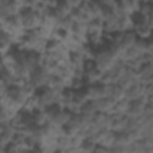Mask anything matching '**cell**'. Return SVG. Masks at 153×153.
I'll return each mask as SVG.
<instances>
[{
  "instance_id": "1",
  "label": "cell",
  "mask_w": 153,
  "mask_h": 153,
  "mask_svg": "<svg viewBox=\"0 0 153 153\" xmlns=\"http://www.w3.org/2000/svg\"><path fill=\"white\" fill-rule=\"evenodd\" d=\"M92 61L96 65V67L102 73H104V72L109 71L115 65V62L117 61V59L108 50V48L104 44L103 47H99V48L94 49V54H93Z\"/></svg>"
},
{
  "instance_id": "2",
  "label": "cell",
  "mask_w": 153,
  "mask_h": 153,
  "mask_svg": "<svg viewBox=\"0 0 153 153\" xmlns=\"http://www.w3.org/2000/svg\"><path fill=\"white\" fill-rule=\"evenodd\" d=\"M60 92L61 91H55L48 86L37 90L36 97L38 102V109H47L54 104H57Z\"/></svg>"
},
{
  "instance_id": "3",
  "label": "cell",
  "mask_w": 153,
  "mask_h": 153,
  "mask_svg": "<svg viewBox=\"0 0 153 153\" xmlns=\"http://www.w3.org/2000/svg\"><path fill=\"white\" fill-rule=\"evenodd\" d=\"M20 18L23 23V27L25 31H32L41 26L42 18L41 14L32 10V8H25L20 12Z\"/></svg>"
},
{
  "instance_id": "4",
  "label": "cell",
  "mask_w": 153,
  "mask_h": 153,
  "mask_svg": "<svg viewBox=\"0 0 153 153\" xmlns=\"http://www.w3.org/2000/svg\"><path fill=\"white\" fill-rule=\"evenodd\" d=\"M50 75L51 74L47 69H44L43 67H37L36 69H33L31 72L30 78H29V82L37 91V90H39L42 87L48 86V81H49Z\"/></svg>"
},
{
  "instance_id": "5",
  "label": "cell",
  "mask_w": 153,
  "mask_h": 153,
  "mask_svg": "<svg viewBox=\"0 0 153 153\" xmlns=\"http://www.w3.org/2000/svg\"><path fill=\"white\" fill-rule=\"evenodd\" d=\"M102 72L96 67V65L93 63L92 60H86L84 63V68H82V79L85 85L88 84H96L100 81L102 78Z\"/></svg>"
},
{
  "instance_id": "6",
  "label": "cell",
  "mask_w": 153,
  "mask_h": 153,
  "mask_svg": "<svg viewBox=\"0 0 153 153\" xmlns=\"http://www.w3.org/2000/svg\"><path fill=\"white\" fill-rule=\"evenodd\" d=\"M108 87H109V84H103V82L85 85V92H86L87 99L94 100V99H98L102 97H106L108 96Z\"/></svg>"
},
{
  "instance_id": "7",
  "label": "cell",
  "mask_w": 153,
  "mask_h": 153,
  "mask_svg": "<svg viewBox=\"0 0 153 153\" xmlns=\"http://www.w3.org/2000/svg\"><path fill=\"white\" fill-rule=\"evenodd\" d=\"M147 105H149V104L147 103L145 97L139 98V99H134V100H129V105H128L126 115L130 116V117H141L143 115Z\"/></svg>"
},
{
  "instance_id": "8",
  "label": "cell",
  "mask_w": 153,
  "mask_h": 153,
  "mask_svg": "<svg viewBox=\"0 0 153 153\" xmlns=\"http://www.w3.org/2000/svg\"><path fill=\"white\" fill-rule=\"evenodd\" d=\"M136 78L145 85L153 84V62L142 63L136 71Z\"/></svg>"
},
{
  "instance_id": "9",
  "label": "cell",
  "mask_w": 153,
  "mask_h": 153,
  "mask_svg": "<svg viewBox=\"0 0 153 153\" xmlns=\"http://www.w3.org/2000/svg\"><path fill=\"white\" fill-rule=\"evenodd\" d=\"M146 86L147 85H145L140 81H135L134 84H131L129 87H127L124 90V98H127L128 100H134V99L145 97Z\"/></svg>"
},
{
  "instance_id": "10",
  "label": "cell",
  "mask_w": 153,
  "mask_h": 153,
  "mask_svg": "<svg viewBox=\"0 0 153 153\" xmlns=\"http://www.w3.org/2000/svg\"><path fill=\"white\" fill-rule=\"evenodd\" d=\"M139 5L140 2L137 0H117V4H116L117 8L122 13L128 14V16H131L135 12H137Z\"/></svg>"
},
{
  "instance_id": "11",
  "label": "cell",
  "mask_w": 153,
  "mask_h": 153,
  "mask_svg": "<svg viewBox=\"0 0 153 153\" xmlns=\"http://www.w3.org/2000/svg\"><path fill=\"white\" fill-rule=\"evenodd\" d=\"M53 11L57 16V18H67L71 17L73 8L66 0H56L55 5L53 6Z\"/></svg>"
},
{
  "instance_id": "12",
  "label": "cell",
  "mask_w": 153,
  "mask_h": 153,
  "mask_svg": "<svg viewBox=\"0 0 153 153\" xmlns=\"http://www.w3.org/2000/svg\"><path fill=\"white\" fill-rule=\"evenodd\" d=\"M93 103L96 105L97 111L98 112H104V114H111L112 109H114V105H115V102L109 97H102V98L94 99Z\"/></svg>"
},
{
  "instance_id": "13",
  "label": "cell",
  "mask_w": 153,
  "mask_h": 153,
  "mask_svg": "<svg viewBox=\"0 0 153 153\" xmlns=\"http://www.w3.org/2000/svg\"><path fill=\"white\" fill-rule=\"evenodd\" d=\"M135 81H137V78H136V71H133L130 68H126L124 73L122 74V76L118 80V85H121L124 90L127 87H129L131 84H134Z\"/></svg>"
},
{
  "instance_id": "14",
  "label": "cell",
  "mask_w": 153,
  "mask_h": 153,
  "mask_svg": "<svg viewBox=\"0 0 153 153\" xmlns=\"http://www.w3.org/2000/svg\"><path fill=\"white\" fill-rule=\"evenodd\" d=\"M72 136L62 133L56 137V152H71Z\"/></svg>"
},
{
  "instance_id": "15",
  "label": "cell",
  "mask_w": 153,
  "mask_h": 153,
  "mask_svg": "<svg viewBox=\"0 0 153 153\" xmlns=\"http://www.w3.org/2000/svg\"><path fill=\"white\" fill-rule=\"evenodd\" d=\"M13 48L14 43L12 41V37L7 32L0 30V54H6L13 50Z\"/></svg>"
},
{
  "instance_id": "16",
  "label": "cell",
  "mask_w": 153,
  "mask_h": 153,
  "mask_svg": "<svg viewBox=\"0 0 153 153\" xmlns=\"http://www.w3.org/2000/svg\"><path fill=\"white\" fill-rule=\"evenodd\" d=\"M31 117H32V123H33L35 127H43L47 123H49L45 109H37V110H35L31 114Z\"/></svg>"
},
{
  "instance_id": "17",
  "label": "cell",
  "mask_w": 153,
  "mask_h": 153,
  "mask_svg": "<svg viewBox=\"0 0 153 153\" xmlns=\"http://www.w3.org/2000/svg\"><path fill=\"white\" fill-rule=\"evenodd\" d=\"M114 102H117L122 98H124V88L118 84H109L108 87V96Z\"/></svg>"
},
{
  "instance_id": "18",
  "label": "cell",
  "mask_w": 153,
  "mask_h": 153,
  "mask_svg": "<svg viewBox=\"0 0 153 153\" xmlns=\"http://www.w3.org/2000/svg\"><path fill=\"white\" fill-rule=\"evenodd\" d=\"M97 112H98V111H97V109H96V105H94L93 100H87L86 103H84V104L81 105V108H80V112H79V114L82 115L85 118L92 121L93 116H94Z\"/></svg>"
},
{
  "instance_id": "19",
  "label": "cell",
  "mask_w": 153,
  "mask_h": 153,
  "mask_svg": "<svg viewBox=\"0 0 153 153\" xmlns=\"http://www.w3.org/2000/svg\"><path fill=\"white\" fill-rule=\"evenodd\" d=\"M128 105H129V100L127 98H122V99L115 102V105H114V109H112V112L111 114L126 115L127 109H128Z\"/></svg>"
},
{
  "instance_id": "20",
  "label": "cell",
  "mask_w": 153,
  "mask_h": 153,
  "mask_svg": "<svg viewBox=\"0 0 153 153\" xmlns=\"http://www.w3.org/2000/svg\"><path fill=\"white\" fill-rule=\"evenodd\" d=\"M94 148H96V143L93 141H91L90 139L85 137L82 140V142L80 143V147H79V151L78 152H84V153H91V152H94Z\"/></svg>"
},
{
  "instance_id": "21",
  "label": "cell",
  "mask_w": 153,
  "mask_h": 153,
  "mask_svg": "<svg viewBox=\"0 0 153 153\" xmlns=\"http://www.w3.org/2000/svg\"><path fill=\"white\" fill-rule=\"evenodd\" d=\"M103 7H115L117 4V0H97Z\"/></svg>"
},
{
  "instance_id": "22",
  "label": "cell",
  "mask_w": 153,
  "mask_h": 153,
  "mask_svg": "<svg viewBox=\"0 0 153 153\" xmlns=\"http://www.w3.org/2000/svg\"><path fill=\"white\" fill-rule=\"evenodd\" d=\"M139 2H152V0H137Z\"/></svg>"
},
{
  "instance_id": "23",
  "label": "cell",
  "mask_w": 153,
  "mask_h": 153,
  "mask_svg": "<svg viewBox=\"0 0 153 153\" xmlns=\"http://www.w3.org/2000/svg\"><path fill=\"white\" fill-rule=\"evenodd\" d=\"M84 1H88V0H84Z\"/></svg>"
}]
</instances>
